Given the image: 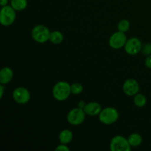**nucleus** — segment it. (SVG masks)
Masks as SVG:
<instances>
[{
    "mask_svg": "<svg viewBox=\"0 0 151 151\" xmlns=\"http://www.w3.org/2000/svg\"><path fill=\"white\" fill-rule=\"evenodd\" d=\"M71 93V85L65 81L58 82L53 87V97L58 101H64L67 100Z\"/></svg>",
    "mask_w": 151,
    "mask_h": 151,
    "instance_id": "nucleus-1",
    "label": "nucleus"
},
{
    "mask_svg": "<svg viewBox=\"0 0 151 151\" xmlns=\"http://www.w3.org/2000/svg\"><path fill=\"white\" fill-rule=\"evenodd\" d=\"M99 116V120L105 125H111L115 123L119 119V113L114 108L107 107L102 109Z\"/></svg>",
    "mask_w": 151,
    "mask_h": 151,
    "instance_id": "nucleus-2",
    "label": "nucleus"
},
{
    "mask_svg": "<svg viewBox=\"0 0 151 151\" xmlns=\"http://www.w3.org/2000/svg\"><path fill=\"white\" fill-rule=\"evenodd\" d=\"M16 10L11 5L3 6L0 11V22L3 26H10L16 20Z\"/></svg>",
    "mask_w": 151,
    "mask_h": 151,
    "instance_id": "nucleus-3",
    "label": "nucleus"
},
{
    "mask_svg": "<svg viewBox=\"0 0 151 151\" xmlns=\"http://www.w3.org/2000/svg\"><path fill=\"white\" fill-rule=\"evenodd\" d=\"M50 31L46 26L38 24L34 27L32 30V37L34 41L38 43H45L50 41Z\"/></svg>",
    "mask_w": 151,
    "mask_h": 151,
    "instance_id": "nucleus-4",
    "label": "nucleus"
},
{
    "mask_svg": "<svg viewBox=\"0 0 151 151\" xmlns=\"http://www.w3.org/2000/svg\"><path fill=\"white\" fill-rule=\"evenodd\" d=\"M131 148L128 140L122 136H116L111 140L110 150L111 151H130Z\"/></svg>",
    "mask_w": 151,
    "mask_h": 151,
    "instance_id": "nucleus-5",
    "label": "nucleus"
},
{
    "mask_svg": "<svg viewBox=\"0 0 151 151\" xmlns=\"http://www.w3.org/2000/svg\"><path fill=\"white\" fill-rule=\"evenodd\" d=\"M86 112L81 108H75L69 111L67 114V121L72 125H79L84 122L86 118Z\"/></svg>",
    "mask_w": 151,
    "mask_h": 151,
    "instance_id": "nucleus-6",
    "label": "nucleus"
},
{
    "mask_svg": "<svg viewBox=\"0 0 151 151\" xmlns=\"http://www.w3.org/2000/svg\"><path fill=\"white\" fill-rule=\"evenodd\" d=\"M127 41V37L125 32H114L109 38V45L111 48L118 50L125 47Z\"/></svg>",
    "mask_w": 151,
    "mask_h": 151,
    "instance_id": "nucleus-7",
    "label": "nucleus"
},
{
    "mask_svg": "<svg viewBox=\"0 0 151 151\" xmlns=\"http://www.w3.org/2000/svg\"><path fill=\"white\" fill-rule=\"evenodd\" d=\"M13 97L15 102L19 104H26L30 100V94L26 88L18 87L13 91Z\"/></svg>",
    "mask_w": 151,
    "mask_h": 151,
    "instance_id": "nucleus-8",
    "label": "nucleus"
},
{
    "mask_svg": "<svg viewBox=\"0 0 151 151\" xmlns=\"http://www.w3.org/2000/svg\"><path fill=\"white\" fill-rule=\"evenodd\" d=\"M142 49V42L138 38H131L127 40L125 45V51L131 55H134L139 52Z\"/></svg>",
    "mask_w": 151,
    "mask_h": 151,
    "instance_id": "nucleus-9",
    "label": "nucleus"
},
{
    "mask_svg": "<svg viewBox=\"0 0 151 151\" xmlns=\"http://www.w3.org/2000/svg\"><path fill=\"white\" fill-rule=\"evenodd\" d=\"M122 90L126 95L134 96L138 94L139 90V86L136 80L128 79L124 83Z\"/></svg>",
    "mask_w": 151,
    "mask_h": 151,
    "instance_id": "nucleus-10",
    "label": "nucleus"
},
{
    "mask_svg": "<svg viewBox=\"0 0 151 151\" xmlns=\"http://www.w3.org/2000/svg\"><path fill=\"white\" fill-rule=\"evenodd\" d=\"M83 110L86 114L89 115L91 116H94L100 114L102 111V107L98 103L90 102V103H86Z\"/></svg>",
    "mask_w": 151,
    "mask_h": 151,
    "instance_id": "nucleus-11",
    "label": "nucleus"
},
{
    "mask_svg": "<svg viewBox=\"0 0 151 151\" xmlns=\"http://www.w3.org/2000/svg\"><path fill=\"white\" fill-rule=\"evenodd\" d=\"M13 78V72L10 68L4 67L0 71V83L1 84H7L11 81Z\"/></svg>",
    "mask_w": 151,
    "mask_h": 151,
    "instance_id": "nucleus-12",
    "label": "nucleus"
},
{
    "mask_svg": "<svg viewBox=\"0 0 151 151\" xmlns=\"http://www.w3.org/2000/svg\"><path fill=\"white\" fill-rule=\"evenodd\" d=\"M72 138H73L72 132L68 129L63 130L59 134V141L60 142L61 144H69L72 140Z\"/></svg>",
    "mask_w": 151,
    "mask_h": 151,
    "instance_id": "nucleus-13",
    "label": "nucleus"
},
{
    "mask_svg": "<svg viewBox=\"0 0 151 151\" xmlns=\"http://www.w3.org/2000/svg\"><path fill=\"white\" fill-rule=\"evenodd\" d=\"M10 5L16 11H22L27 6V0H10Z\"/></svg>",
    "mask_w": 151,
    "mask_h": 151,
    "instance_id": "nucleus-14",
    "label": "nucleus"
},
{
    "mask_svg": "<svg viewBox=\"0 0 151 151\" xmlns=\"http://www.w3.org/2000/svg\"><path fill=\"white\" fill-rule=\"evenodd\" d=\"M128 140L131 147H138L142 142V137L140 134L134 133L129 136Z\"/></svg>",
    "mask_w": 151,
    "mask_h": 151,
    "instance_id": "nucleus-15",
    "label": "nucleus"
},
{
    "mask_svg": "<svg viewBox=\"0 0 151 151\" xmlns=\"http://www.w3.org/2000/svg\"><path fill=\"white\" fill-rule=\"evenodd\" d=\"M63 35L60 31H53V32H50V41H51L52 44H58L63 41Z\"/></svg>",
    "mask_w": 151,
    "mask_h": 151,
    "instance_id": "nucleus-16",
    "label": "nucleus"
},
{
    "mask_svg": "<svg viewBox=\"0 0 151 151\" xmlns=\"http://www.w3.org/2000/svg\"><path fill=\"white\" fill-rule=\"evenodd\" d=\"M134 104L137 106V107H143L147 103V99H146L145 96L143 95L142 94H137L134 95Z\"/></svg>",
    "mask_w": 151,
    "mask_h": 151,
    "instance_id": "nucleus-17",
    "label": "nucleus"
},
{
    "mask_svg": "<svg viewBox=\"0 0 151 151\" xmlns=\"http://www.w3.org/2000/svg\"><path fill=\"white\" fill-rule=\"evenodd\" d=\"M130 28V22L126 19H122L119 21L117 24L118 31L122 32H125L128 31Z\"/></svg>",
    "mask_w": 151,
    "mask_h": 151,
    "instance_id": "nucleus-18",
    "label": "nucleus"
},
{
    "mask_svg": "<svg viewBox=\"0 0 151 151\" xmlns=\"http://www.w3.org/2000/svg\"><path fill=\"white\" fill-rule=\"evenodd\" d=\"M83 86L80 83H74L71 85V91L73 94H80L83 91Z\"/></svg>",
    "mask_w": 151,
    "mask_h": 151,
    "instance_id": "nucleus-19",
    "label": "nucleus"
},
{
    "mask_svg": "<svg viewBox=\"0 0 151 151\" xmlns=\"http://www.w3.org/2000/svg\"><path fill=\"white\" fill-rule=\"evenodd\" d=\"M142 52L143 54L145 55H151V44L148 43V44H146L144 47L142 49Z\"/></svg>",
    "mask_w": 151,
    "mask_h": 151,
    "instance_id": "nucleus-20",
    "label": "nucleus"
},
{
    "mask_svg": "<svg viewBox=\"0 0 151 151\" xmlns=\"http://www.w3.org/2000/svg\"><path fill=\"white\" fill-rule=\"evenodd\" d=\"M55 151H69V148L66 145L61 144L56 147Z\"/></svg>",
    "mask_w": 151,
    "mask_h": 151,
    "instance_id": "nucleus-21",
    "label": "nucleus"
},
{
    "mask_svg": "<svg viewBox=\"0 0 151 151\" xmlns=\"http://www.w3.org/2000/svg\"><path fill=\"white\" fill-rule=\"evenodd\" d=\"M145 66L146 67L151 69V55H147V57L145 59Z\"/></svg>",
    "mask_w": 151,
    "mask_h": 151,
    "instance_id": "nucleus-22",
    "label": "nucleus"
},
{
    "mask_svg": "<svg viewBox=\"0 0 151 151\" xmlns=\"http://www.w3.org/2000/svg\"><path fill=\"white\" fill-rule=\"evenodd\" d=\"M4 86H3V84H1L0 86V98H2L3 94H4Z\"/></svg>",
    "mask_w": 151,
    "mask_h": 151,
    "instance_id": "nucleus-23",
    "label": "nucleus"
},
{
    "mask_svg": "<svg viewBox=\"0 0 151 151\" xmlns=\"http://www.w3.org/2000/svg\"><path fill=\"white\" fill-rule=\"evenodd\" d=\"M86 103L84 101H83V100H81V101H80L79 103H78V107L81 108V109H84V107L86 106Z\"/></svg>",
    "mask_w": 151,
    "mask_h": 151,
    "instance_id": "nucleus-24",
    "label": "nucleus"
},
{
    "mask_svg": "<svg viewBox=\"0 0 151 151\" xmlns=\"http://www.w3.org/2000/svg\"><path fill=\"white\" fill-rule=\"evenodd\" d=\"M7 3H8V0H1L0 1V4H1V7L7 5Z\"/></svg>",
    "mask_w": 151,
    "mask_h": 151,
    "instance_id": "nucleus-25",
    "label": "nucleus"
}]
</instances>
